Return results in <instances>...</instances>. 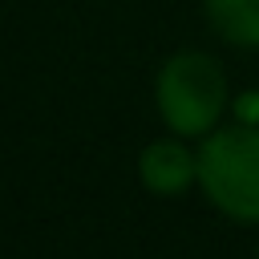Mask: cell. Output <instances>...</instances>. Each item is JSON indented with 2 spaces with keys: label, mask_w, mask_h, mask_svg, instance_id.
<instances>
[{
  "label": "cell",
  "mask_w": 259,
  "mask_h": 259,
  "mask_svg": "<svg viewBox=\"0 0 259 259\" xmlns=\"http://www.w3.org/2000/svg\"><path fill=\"white\" fill-rule=\"evenodd\" d=\"M227 101V81L206 53H178L158 73V109L174 134H206Z\"/></svg>",
  "instance_id": "obj_2"
},
{
  "label": "cell",
  "mask_w": 259,
  "mask_h": 259,
  "mask_svg": "<svg viewBox=\"0 0 259 259\" xmlns=\"http://www.w3.org/2000/svg\"><path fill=\"white\" fill-rule=\"evenodd\" d=\"M239 117L243 121H259V93H243V101H239Z\"/></svg>",
  "instance_id": "obj_5"
},
{
  "label": "cell",
  "mask_w": 259,
  "mask_h": 259,
  "mask_svg": "<svg viewBox=\"0 0 259 259\" xmlns=\"http://www.w3.org/2000/svg\"><path fill=\"white\" fill-rule=\"evenodd\" d=\"M138 174L154 194H182L194 178H198V158L190 150H182L178 142H154L142 150L138 158Z\"/></svg>",
  "instance_id": "obj_3"
},
{
  "label": "cell",
  "mask_w": 259,
  "mask_h": 259,
  "mask_svg": "<svg viewBox=\"0 0 259 259\" xmlns=\"http://www.w3.org/2000/svg\"><path fill=\"white\" fill-rule=\"evenodd\" d=\"M206 16L231 45L259 49V0H206Z\"/></svg>",
  "instance_id": "obj_4"
},
{
  "label": "cell",
  "mask_w": 259,
  "mask_h": 259,
  "mask_svg": "<svg viewBox=\"0 0 259 259\" xmlns=\"http://www.w3.org/2000/svg\"><path fill=\"white\" fill-rule=\"evenodd\" d=\"M198 182L223 214L259 223V125L214 130L198 150Z\"/></svg>",
  "instance_id": "obj_1"
}]
</instances>
